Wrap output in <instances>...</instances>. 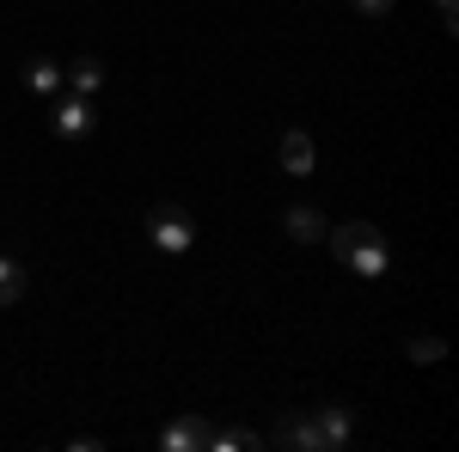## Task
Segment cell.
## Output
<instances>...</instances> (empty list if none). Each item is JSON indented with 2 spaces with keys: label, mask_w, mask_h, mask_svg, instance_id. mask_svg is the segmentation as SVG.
<instances>
[{
  "label": "cell",
  "mask_w": 459,
  "mask_h": 452,
  "mask_svg": "<svg viewBox=\"0 0 459 452\" xmlns=\"http://www.w3.org/2000/svg\"><path fill=\"white\" fill-rule=\"evenodd\" d=\"M49 123H56V135H62V141H80V135H92V105L74 92V98H62V105H56V116H49Z\"/></svg>",
  "instance_id": "cell-5"
},
{
  "label": "cell",
  "mask_w": 459,
  "mask_h": 452,
  "mask_svg": "<svg viewBox=\"0 0 459 452\" xmlns=\"http://www.w3.org/2000/svg\"><path fill=\"white\" fill-rule=\"evenodd\" d=\"M282 226H288V239H294V244H318V239H325V214L307 209V202H300V209H288Z\"/></svg>",
  "instance_id": "cell-8"
},
{
  "label": "cell",
  "mask_w": 459,
  "mask_h": 452,
  "mask_svg": "<svg viewBox=\"0 0 459 452\" xmlns=\"http://www.w3.org/2000/svg\"><path fill=\"white\" fill-rule=\"evenodd\" d=\"M331 251H337V263L355 269V276H386V239L368 226V220H350V226H337L331 233Z\"/></svg>",
  "instance_id": "cell-1"
},
{
  "label": "cell",
  "mask_w": 459,
  "mask_h": 452,
  "mask_svg": "<svg viewBox=\"0 0 459 452\" xmlns=\"http://www.w3.org/2000/svg\"><path fill=\"white\" fill-rule=\"evenodd\" d=\"M441 354H447V343H441V337H411V361H417V367H435Z\"/></svg>",
  "instance_id": "cell-12"
},
{
  "label": "cell",
  "mask_w": 459,
  "mask_h": 452,
  "mask_svg": "<svg viewBox=\"0 0 459 452\" xmlns=\"http://www.w3.org/2000/svg\"><path fill=\"white\" fill-rule=\"evenodd\" d=\"M147 239H153L160 257H184V251L196 244V220L178 209V202H160V209L147 214Z\"/></svg>",
  "instance_id": "cell-2"
},
{
  "label": "cell",
  "mask_w": 459,
  "mask_h": 452,
  "mask_svg": "<svg viewBox=\"0 0 459 452\" xmlns=\"http://www.w3.org/2000/svg\"><path fill=\"white\" fill-rule=\"evenodd\" d=\"M307 422H313V447L318 452H343L350 434H355L350 404H318V410H307Z\"/></svg>",
  "instance_id": "cell-3"
},
{
  "label": "cell",
  "mask_w": 459,
  "mask_h": 452,
  "mask_svg": "<svg viewBox=\"0 0 459 452\" xmlns=\"http://www.w3.org/2000/svg\"><path fill=\"white\" fill-rule=\"evenodd\" d=\"M25 86L49 98V92L62 86V62H49V55H31V62H25Z\"/></svg>",
  "instance_id": "cell-10"
},
{
  "label": "cell",
  "mask_w": 459,
  "mask_h": 452,
  "mask_svg": "<svg viewBox=\"0 0 459 452\" xmlns=\"http://www.w3.org/2000/svg\"><path fill=\"white\" fill-rule=\"evenodd\" d=\"M276 159H282V172H288V177H313V166H318L313 135H307V129H288L282 147H276Z\"/></svg>",
  "instance_id": "cell-4"
},
{
  "label": "cell",
  "mask_w": 459,
  "mask_h": 452,
  "mask_svg": "<svg viewBox=\"0 0 459 452\" xmlns=\"http://www.w3.org/2000/svg\"><path fill=\"white\" fill-rule=\"evenodd\" d=\"M160 447H166V452H203V447H209V422H203V416L172 422V428L160 434Z\"/></svg>",
  "instance_id": "cell-6"
},
{
  "label": "cell",
  "mask_w": 459,
  "mask_h": 452,
  "mask_svg": "<svg viewBox=\"0 0 459 452\" xmlns=\"http://www.w3.org/2000/svg\"><path fill=\"white\" fill-rule=\"evenodd\" d=\"M19 300H25V269H19L13 257H0V312L19 306Z\"/></svg>",
  "instance_id": "cell-11"
},
{
  "label": "cell",
  "mask_w": 459,
  "mask_h": 452,
  "mask_svg": "<svg viewBox=\"0 0 459 452\" xmlns=\"http://www.w3.org/2000/svg\"><path fill=\"white\" fill-rule=\"evenodd\" d=\"M264 447H288V452H318L313 447V422L307 416H282L270 434H264Z\"/></svg>",
  "instance_id": "cell-7"
},
{
  "label": "cell",
  "mask_w": 459,
  "mask_h": 452,
  "mask_svg": "<svg viewBox=\"0 0 459 452\" xmlns=\"http://www.w3.org/2000/svg\"><path fill=\"white\" fill-rule=\"evenodd\" d=\"M62 80H68L74 92L86 98V92H99V80H105V62H99V55H80L74 68H62Z\"/></svg>",
  "instance_id": "cell-9"
},
{
  "label": "cell",
  "mask_w": 459,
  "mask_h": 452,
  "mask_svg": "<svg viewBox=\"0 0 459 452\" xmlns=\"http://www.w3.org/2000/svg\"><path fill=\"white\" fill-rule=\"evenodd\" d=\"M355 13H361V19H386L392 0H355Z\"/></svg>",
  "instance_id": "cell-13"
},
{
  "label": "cell",
  "mask_w": 459,
  "mask_h": 452,
  "mask_svg": "<svg viewBox=\"0 0 459 452\" xmlns=\"http://www.w3.org/2000/svg\"><path fill=\"white\" fill-rule=\"evenodd\" d=\"M435 13H441V25H447V31L459 25V0H435Z\"/></svg>",
  "instance_id": "cell-14"
}]
</instances>
